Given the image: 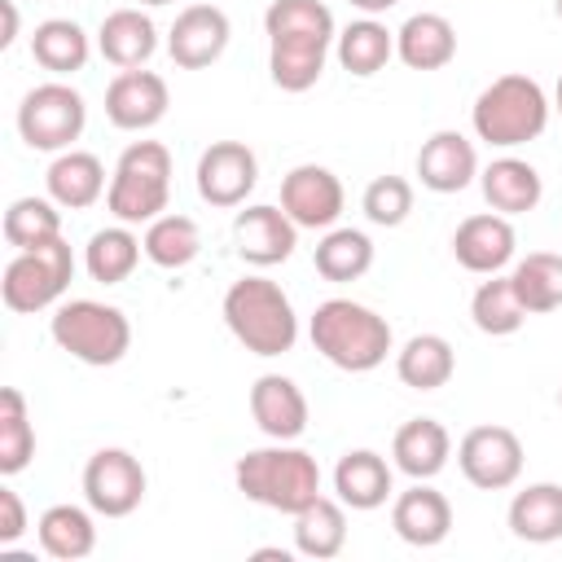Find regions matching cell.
I'll use <instances>...</instances> for the list:
<instances>
[{
    "mask_svg": "<svg viewBox=\"0 0 562 562\" xmlns=\"http://www.w3.org/2000/svg\"><path fill=\"white\" fill-rule=\"evenodd\" d=\"M509 281H514V294L527 307V316H540V312H558L562 307V255L531 250L527 259L514 263Z\"/></svg>",
    "mask_w": 562,
    "mask_h": 562,
    "instance_id": "obj_33",
    "label": "cell"
},
{
    "mask_svg": "<svg viewBox=\"0 0 562 562\" xmlns=\"http://www.w3.org/2000/svg\"><path fill=\"white\" fill-rule=\"evenodd\" d=\"M461 474L483 492H505L522 474V439L509 426H474L457 443Z\"/></svg>",
    "mask_w": 562,
    "mask_h": 562,
    "instance_id": "obj_11",
    "label": "cell"
},
{
    "mask_svg": "<svg viewBox=\"0 0 562 562\" xmlns=\"http://www.w3.org/2000/svg\"><path fill=\"white\" fill-rule=\"evenodd\" d=\"M558 18H562V0H558Z\"/></svg>",
    "mask_w": 562,
    "mask_h": 562,
    "instance_id": "obj_46",
    "label": "cell"
},
{
    "mask_svg": "<svg viewBox=\"0 0 562 562\" xmlns=\"http://www.w3.org/2000/svg\"><path fill=\"white\" fill-rule=\"evenodd\" d=\"M360 206H364V215H369L378 228H395V224H404L408 211H413V184H408L404 176H378V180H369Z\"/></svg>",
    "mask_w": 562,
    "mask_h": 562,
    "instance_id": "obj_40",
    "label": "cell"
},
{
    "mask_svg": "<svg viewBox=\"0 0 562 562\" xmlns=\"http://www.w3.org/2000/svg\"><path fill=\"white\" fill-rule=\"evenodd\" d=\"M479 184H483L487 206L501 211V215H527V211H536L540 198H544L540 171H536L527 158H514V154L492 158V162L483 167Z\"/></svg>",
    "mask_w": 562,
    "mask_h": 562,
    "instance_id": "obj_21",
    "label": "cell"
},
{
    "mask_svg": "<svg viewBox=\"0 0 562 562\" xmlns=\"http://www.w3.org/2000/svg\"><path fill=\"white\" fill-rule=\"evenodd\" d=\"M136 4H171V0H136Z\"/></svg>",
    "mask_w": 562,
    "mask_h": 562,
    "instance_id": "obj_44",
    "label": "cell"
},
{
    "mask_svg": "<svg viewBox=\"0 0 562 562\" xmlns=\"http://www.w3.org/2000/svg\"><path fill=\"white\" fill-rule=\"evenodd\" d=\"M347 544V514H342V501H329V496H316L312 505H303L294 514V549L303 558H316V562H329L338 558Z\"/></svg>",
    "mask_w": 562,
    "mask_h": 562,
    "instance_id": "obj_30",
    "label": "cell"
},
{
    "mask_svg": "<svg viewBox=\"0 0 562 562\" xmlns=\"http://www.w3.org/2000/svg\"><path fill=\"white\" fill-rule=\"evenodd\" d=\"M312 347L342 373H369L391 351V325L356 299H325L312 312Z\"/></svg>",
    "mask_w": 562,
    "mask_h": 562,
    "instance_id": "obj_2",
    "label": "cell"
},
{
    "mask_svg": "<svg viewBox=\"0 0 562 562\" xmlns=\"http://www.w3.org/2000/svg\"><path fill=\"white\" fill-rule=\"evenodd\" d=\"M22 531H26V505L13 487H0V549L18 544Z\"/></svg>",
    "mask_w": 562,
    "mask_h": 562,
    "instance_id": "obj_41",
    "label": "cell"
},
{
    "mask_svg": "<svg viewBox=\"0 0 562 562\" xmlns=\"http://www.w3.org/2000/svg\"><path fill=\"white\" fill-rule=\"evenodd\" d=\"M417 176L430 193H461L479 176V154L461 132L443 127L417 149Z\"/></svg>",
    "mask_w": 562,
    "mask_h": 562,
    "instance_id": "obj_20",
    "label": "cell"
},
{
    "mask_svg": "<svg viewBox=\"0 0 562 562\" xmlns=\"http://www.w3.org/2000/svg\"><path fill=\"white\" fill-rule=\"evenodd\" d=\"M228 13L215 9V4H189L180 9V18L171 22V35H167V53L180 70H202L211 61L224 57L228 48Z\"/></svg>",
    "mask_w": 562,
    "mask_h": 562,
    "instance_id": "obj_15",
    "label": "cell"
},
{
    "mask_svg": "<svg viewBox=\"0 0 562 562\" xmlns=\"http://www.w3.org/2000/svg\"><path fill=\"white\" fill-rule=\"evenodd\" d=\"M140 250H145V241H140L127 224L97 228V233L88 237V246H83V268H88L92 281H101V285H119V281H127V277L136 272Z\"/></svg>",
    "mask_w": 562,
    "mask_h": 562,
    "instance_id": "obj_31",
    "label": "cell"
},
{
    "mask_svg": "<svg viewBox=\"0 0 562 562\" xmlns=\"http://www.w3.org/2000/svg\"><path fill=\"white\" fill-rule=\"evenodd\" d=\"M48 334L61 351H70L75 360L92 364V369H105V364H119L132 347V321L110 307V303H97V299H66L57 303L53 321H48Z\"/></svg>",
    "mask_w": 562,
    "mask_h": 562,
    "instance_id": "obj_7",
    "label": "cell"
},
{
    "mask_svg": "<svg viewBox=\"0 0 562 562\" xmlns=\"http://www.w3.org/2000/svg\"><path fill=\"white\" fill-rule=\"evenodd\" d=\"M171 105V92H167V79L154 75V70H119L105 88V119L119 127V132H149L154 123H162Z\"/></svg>",
    "mask_w": 562,
    "mask_h": 562,
    "instance_id": "obj_14",
    "label": "cell"
},
{
    "mask_svg": "<svg viewBox=\"0 0 562 562\" xmlns=\"http://www.w3.org/2000/svg\"><path fill=\"white\" fill-rule=\"evenodd\" d=\"M395 57V35L378 22V18H360L338 35V61L342 70H351L356 79L378 75L386 61Z\"/></svg>",
    "mask_w": 562,
    "mask_h": 562,
    "instance_id": "obj_35",
    "label": "cell"
},
{
    "mask_svg": "<svg viewBox=\"0 0 562 562\" xmlns=\"http://www.w3.org/2000/svg\"><path fill=\"white\" fill-rule=\"evenodd\" d=\"M395 57L408 70H443L457 57V26L443 13H413L395 31Z\"/></svg>",
    "mask_w": 562,
    "mask_h": 562,
    "instance_id": "obj_22",
    "label": "cell"
},
{
    "mask_svg": "<svg viewBox=\"0 0 562 562\" xmlns=\"http://www.w3.org/2000/svg\"><path fill=\"white\" fill-rule=\"evenodd\" d=\"M391 527H395V536H400L404 544H413V549H435V544H443L448 531H452V505H448V496L435 492L426 479H413V487L400 492L395 505H391Z\"/></svg>",
    "mask_w": 562,
    "mask_h": 562,
    "instance_id": "obj_19",
    "label": "cell"
},
{
    "mask_svg": "<svg viewBox=\"0 0 562 562\" xmlns=\"http://www.w3.org/2000/svg\"><path fill=\"white\" fill-rule=\"evenodd\" d=\"M88 53H92V44H88L83 26L70 22V18H48L31 35V57L48 75H75V70H83L88 66Z\"/></svg>",
    "mask_w": 562,
    "mask_h": 562,
    "instance_id": "obj_32",
    "label": "cell"
},
{
    "mask_svg": "<svg viewBox=\"0 0 562 562\" xmlns=\"http://www.w3.org/2000/svg\"><path fill=\"white\" fill-rule=\"evenodd\" d=\"M373 268V241L360 228H329L316 241V272L325 281H360Z\"/></svg>",
    "mask_w": 562,
    "mask_h": 562,
    "instance_id": "obj_36",
    "label": "cell"
},
{
    "mask_svg": "<svg viewBox=\"0 0 562 562\" xmlns=\"http://www.w3.org/2000/svg\"><path fill=\"white\" fill-rule=\"evenodd\" d=\"M48 198L66 211H88L101 193H105V167L97 154L88 149H61L53 162H48Z\"/></svg>",
    "mask_w": 562,
    "mask_h": 562,
    "instance_id": "obj_24",
    "label": "cell"
},
{
    "mask_svg": "<svg viewBox=\"0 0 562 562\" xmlns=\"http://www.w3.org/2000/svg\"><path fill=\"white\" fill-rule=\"evenodd\" d=\"M395 373L413 391H439L457 373V351L443 334H413L395 356Z\"/></svg>",
    "mask_w": 562,
    "mask_h": 562,
    "instance_id": "obj_28",
    "label": "cell"
},
{
    "mask_svg": "<svg viewBox=\"0 0 562 562\" xmlns=\"http://www.w3.org/2000/svg\"><path fill=\"white\" fill-rule=\"evenodd\" d=\"M553 97H558V110H562V79H558V92Z\"/></svg>",
    "mask_w": 562,
    "mask_h": 562,
    "instance_id": "obj_45",
    "label": "cell"
},
{
    "mask_svg": "<svg viewBox=\"0 0 562 562\" xmlns=\"http://www.w3.org/2000/svg\"><path fill=\"white\" fill-rule=\"evenodd\" d=\"M97 48H101V57H105L110 66L136 70V66H145V61L154 57V48H158V26H154L149 13H140V9H114V13H105V22H101V31H97Z\"/></svg>",
    "mask_w": 562,
    "mask_h": 562,
    "instance_id": "obj_23",
    "label": "cell"
},
{
    "mask_svg": "<svg viewBox=\"0 0 562 562\" xmlns=\"http://www.w3.org/2000/svg\"><path fill=\"white\" fill-rule=\"evenodd\" d=\"M233 237H237V255L255 268H272V263H285L299 246V224L281 211V206H246L233 224Z\"/></svg>",
    "mask_w": 562,
    "mask_h": 562,
    "instance_id": "obj_16",
    "label": "cell"
},
{
    "mask_svg": "<svg viewBox=\"0 0 562 562\" xmlns=\"http://www.w3.org/2000/svg\"><path fill=\"white\" fill-rule=\"evenodd\" d=\"M83 501L101 518H127L145 501V465L127 448H101L83 465Z\"/></svg>",
    "mask_w": 562,
    "mask_h": 562,
    "instance_id": "obj_10",
    "label": "cell"
},
{
    "mask_svg": "<svg viewBox=\"0 0 562 562\" xmlns=\"http://www.w3.org/2000/svg\"><path fill=\"white\" fill-rule=\"evenodd\" d=\"M334 492L347 509H378L391 496V465L373 448H351L334 465Z\"/></svg>",
    "mask_w": 562,
    "mask_h": 562,
    "instance_id": "obj_25",
    "label": "cell"
},
{
    "mask_svg": "<svg viewBox=\"0 0 562 562\" xmlns=\"http://www.w3.org/2000/svg\"><path fill=\"white\" fill-rule=\"evenodd\" d=\"M198 198L211 206H241L259 184V158L241 140H215L198 158Z\"/></svg>",
    "mask_w": 562,
    "mask_h": 562,
    "instance_id": "obj_12",
    "label": "cell"
},
{
    "mask_svg": "<svg viewBox=\"0 0 562 562\" xmlns=\"http://www.w3.org/2000/svg\"><path fill=\"white\" fill-rule=\"evenodd\" d=\"M470 123L479 140L496 149H514L549 127V97L531 75H501L474 97Z\"/></svg>",
    "mask_w": 562,
    "mask_h": 562,
    "instance_id": "obj_5",
    "label": "cell"
},
{
    "mask_svg": "<svg viewBox=\"0 0 562 562\" xmlns=\"http://www.w3.org/2000/svg\"><path fill=\"white\" fill-rule=\"evenodd\" d=\"M171 198V154L162 140H132L110 176L105 206L119 224H149Z\"/></svg>",
    "mask_w": 562,
    "mask_h": 562,
    "instance_id": "obj_6",
    "label": "cell"
},
{
    "mask_svg": "<svg viewBox=\"0 0 562 562\" xmlns=\"http://www.w3.org/2000/svg\"><path fill=\"white\" fill-rule=\"evenodd\" d=\"M250 417L255 426L277 439V443H294L307 430V395L299 391L294 378L285 373H263L250 386Z\"/></svg>",
    "mask_w": 562,
    "mask_h": 562,
    "instance_id": "obj_18",
    "label": "cell"
},
{
    "mask_svg": "<svg viewBox=\"0 0 562 562\" xmlns=\"http://www.w3.org/2000/svg\"><path fill=\"white\" fill-rule=\"evenodd\" d=\"M470 316H474V325H479L483 334H492V338H505V334L522 329V321H527V307L518 303V294H514V281L492 272V281H483V285L474 290V299H470Z\"/></svg>",
    "mask_w": 562,
    "mask_h": 562,
    "instance_id": "obj_39",
    "label": "cell"
},
{
    "mask_svg": "<svg viewBox=\"0 0 562 562\" xmlns=\"http://www.w3.org/2000/svg\"><path fill=\"white\" fill-rule=\"evenodd\" d=\"M347 4H351V9H360V13H369V18H373V13H386V9H395V4H400V0H347Z\"/></svg>",
    "mask_w": 562,
    "mask_h": 562,
    "instance_id": "obj_43",
    "label": "cell"
},
{
    "mask_svg": "<svg viewBox=\"0 0 562 562\" xmlns=\"http://www.w3.org/2000/svg\"><path fill=\"white\" fill-rule=\"evenodd\" d=\"M509 531L527 544L562 540V483H531L509 501Z\"/></svg>",
    "mask_w": 562,
    "mask_h": 562,
    "instance_id": "obj_27",
    "label": "cell"
},
{
    "mask_svg": "<svg viewBox=\"0 0 562 562\" xmlns=\"http://www.w3.org/2000/svg\"><path fill=\"white\" fill-rule=\"evenodd\" d=\"M35 457V430L26 413V395L18 386L0 391V474H22Z\"/></svg>",
    "mask_w": 562,
    "mask_h": 562,
    "instance_id": "obj_37",
    "label": "cell"
},
{
    "mask_svg": "<svg viewBox=\"0 0 562 562\" xmlns=\"http://www.w3.org/2000/svg\"><path fill=\"white\" fill-rule=\"evenodd\" d=\"M233 479H237V492L246 501H255L263 509H277V514H290V518L321 496L316 457L303 452V448H290V443L255 448V452L237 457Z\"/></svg>",
    "mask_w": 562,
    "mask_h": 562,
    "instance_id": "obj_3",
    "label": "cell"
},
{
    "mask_svg": "<svg viewBox=\"0 0 562 562\" xmlns=\"http://www.w3.org/2000/svg\"><path fill=\"white\" fill-rule=\"evenodd\" d=\"M145 259L149 263H158V268H167V272H176V268H189L193 259H198V250H202V233H198V224L189 220V215H158V220H149V228H145Z\"/></svg>",
    "mask_w": 562,
    "mask_h": 562,
    "instance_id": "obj_34",
    "label": "cell"
},
{
    "mask_svg": "<svg viewBox=\"0 0 562 562\" xmlns=\"http://www.w3.org/2000/svg\"><path fill=\"white\" fill-rule=\"evenodd\" d=\"M35 531H40V549L57 562H79L97 549V522L83 505H48Z\"/></svg>",
    "mask_w": 562,
    "mask_h": 562,
    "instance_id": "obj_29",
    "label": "cell"
},
{
    "mask_svg": "<svg viewBox=\"0 0 562 562\" xmlns=\"http://www.w3.org/2000/svg\"><path fill=\"white\" fill-rule=\"evenodd\" d=\"M83 123H88V105L61 79L31 88L22 97V105H18V132H22V140L31 149H44V154L70 149L83 136Z\"/></svg>",
    "mask_w": 562,
    "mask_h": 562,
    "instance_id": "obj_9",
    "label": "cell"
},
{
    "mask_svg": "<svg viewBox=\"0 0 562 562\" xmlns=\"http://www.w3.org/2000/svg\"><path fill=\"white\" fill-rule=\"evenodd\" d=\"M268 31V70L281 92H307L329 57L334 13L321 0H272L263 13Z\"/></svg>",
    "mask_w": 562,
    "mask_h": 562,
    "instance_id": "obj_1",
    "label": "cell"
},
{
    "mask_svg": "<svg viewBox=\"0 0 562 562\" xmlns=\"http://www.w3.org/2000/svg\"><path fill=\"white\" fill-rule=\"evenodd\" d=\"M61 237V211L53 198H18L4 211V241L13 250H35L44 241Z\"/></svg>",
    "mask_w": 562,
    "mask_h": 562,
    "instance_id": "obj_38",
    "label": "cell"
},
{
    "mask_svg": "<svg viewBox=\"0 0 562 562\" xmlns=\"http://www.w3.org/2000/svg\"><path fill=\"white\" fill-rule=\"evenodd\" d=\"M514 246H518L514 224H509V215H501V211L470 215V220H461L457 233H452V255H457V263H461L465 272H479V277L501 272V268L514 259Z\"/></svg>",
    "mask_w": 562,
    "mask_h": 562,
    "instance_id": "obj_17",
    "label": "cell"
},
{
    "mask_svg": "<svg viewBox=\"0 0 562 562\" xmlns=\"http://www.w3.org/2000/svg\"><path fill=\"white\" fill-rule=\"evenodd\" d=\"M75 277V255L61 237L35 246V250H18L4 268V281H0V299L9 312L18 316H31V312H44L53 307L66 285Z\"/></svg>",
    "mask_w": 562,
    "mask_h": 562,
    "instance_id": "obj_8",
    "label": "cell"
},
{
    "mask_svg": "<svg viewBox=\"0 0 562 562\" xmlns=\"http://www.w3.org/2000/svg\"><path fill=\"white\" fill-rule=\"evenodd\" d=\"M224 325L250 356H281L299 342L290 294L268 277H241L224 294Z\"/></svg>",
    "mask_w": 562,
    "mask_h": 562,
    "instance_id": "obj_4",
    "label": "cell"
},
{
    "mask_svg": "<svg viewBox=\"0 0 562 562\" xmlns=\"http://www.w3.org/2000/svg\"><path fill=\"white\" fill-rule=\"evenodd\" d=\"M558 404H562V391H558Z\"/></svg>",
    "mask_w": 562,
    "mask_h": 562,
    "instance_id": "obj_47",
    "label": "cell"
},
{
    "mask_svg": "<svg viewBox=\"0 0 562 562\" xmlns=\"http://www.w3.org/2000/svg\"><path fill=\"white\" fill-rule=\"evenodd\" d=\"M391 457L408 479H435L452 457V435L435 417H413L395 430Z\"/></svg>",
    "mask_w": 562,
    "mask_h": 562,
    "instance_id": "obj_26",
    "label": "cell"
},
{
    "mask_svg": "<svg viewBox=\"0 0 562 562\" xmlns=\"http://www.w3.org/2000/svg\"><path fill=\"white\" fill-rule=\"evenodd\" d=\"M342 202H347L342 180L321 162H299L281 180V211L299 228H334L342 215Z\"/></svg>",
    "mask_w": 562,
    "mask_h": 562,
    "instance_id": "obj_13",
    "label": "cell"
},
{
    "mask_svg": "<svg viewBox=\"0 0 562 562\" xmlns=\"http://www.w3.org/2000/svg\"><path fill=\"white\" fill-rule=\"evenodd\" d=\"M0 13H4V35H0V48H9V44H13V35H18V4H13V0H0Z\"/></svg>",
    "mask_w": 562,
    "mask_h": 562,
    "instance_id": "obj_42",
    "label": "cell"
}]
</instances>
